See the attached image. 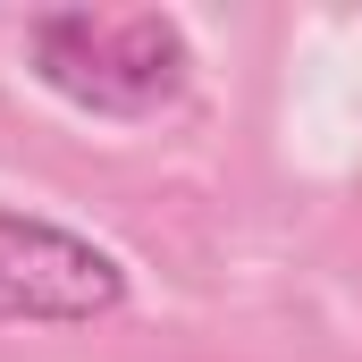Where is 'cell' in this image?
<instances>
[{"mask_svg":"<svg viewBox=\"0 0 362 362\" xmlns=\"http://www.w3.org/2000/svg\"><path fill=\"white\" fill-rule=\"evenodd\" d=\"M25 76L85 118H160L194 85V51L160 8H42L25 17Z\"/></svg>","mask_w":362,"mask_h":362,"instance_id":"1","label":"cell"},{"mask_svg":"<svg viewBox=\"0 0 362 362\" xmlns=\"http://www.w3.org/2000/svg\"><path fill=\"white\" fill-rule=\"evenodd\" d=\"M127 303V262L59 219L0 211V320L8 329H93Z\"/></svg>","mask_w":362,"mask_h":362,"instance_id":"2","label":"cell"}]
</instances>
